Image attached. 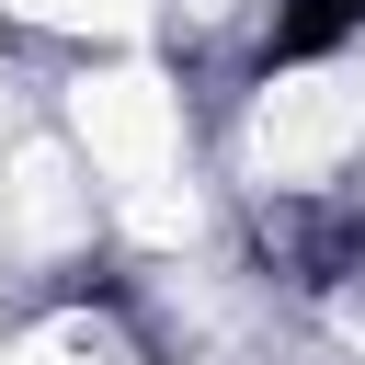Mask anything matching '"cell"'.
Segmentation results:
<instances>
[{"label": "cell", "mask_w": 365, "mask_h": 365, "mask_svg": "<svg viewBox=\"0 0 365 365\" xmlns=\"http://www.w3.org/2000/svg\"><path fill=\"white\" fill-rule=\"evenodd\" d=\"M365 23V0H285V23H274V57H319V46H342Z\"/></svg>", "instance_id": "cell-1"}]
</instances>
